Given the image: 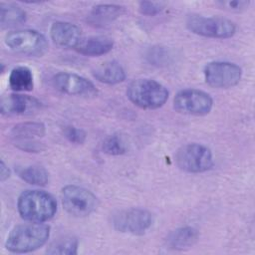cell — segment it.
Instances as JSON below:
<instances>
[{
  "mask_svg": "<svg viewBox=\"0 0 255 255\" xmlns=\"http://www.w3.org/2000/svg\"><path fill=\"white\" fill-rule=\"evenodd\" d=\"M17 208L24 220L43 223L55 216L57 201L52 194L44 190L29 189L20 194Z\"/></svg>",
  "mask_w": 255,
  "mask_h": 255,
  "instance_id": "cell-1",
  "label": "cell"
},
{
  "mask_svg": "<svg viewBox=\"0 0 255 255\" xmlns=\"http://www.w3.org/2000/svg\"><path fill=\"white\" fill-rule=\"evenodd\" d=\"M50 227L39 222L25 223L14 227L5 242L7 250L13 253L32 252L46 244Z\"/></svg>",
  "mask_w": 255,
  "mask_h": 255,
  "instance_id": "cell-2",
  "label": "cell"
},
{
  "mask_svg": "<svg viewBox=\"0 0 255 255\" xmlns=\"http://www.w3.org/2000/svg\"><path fill=\"white\" fill-rule=\"evenodd\" d=\"M167 89L151 79H137L132 81L127 90L128 100L138 108L155 110L162 107L168 99Z\"/></svg>",
  "mask_w": 255,
  "mask_h": 255,
  "instance_id": "cell-3",
  "label": "cell"
},
{
  "mask_svg": "<svg viewBox=\"0 0 255 255\" xmlns=\"http://www.w3.org/2000/svg\"><path fill=\"white\" fill-rule=\"evenodd\" d=\"M61 200L65 210L75 217L89 216L99 206V199L91 190L75 184L62 188Z\"/></svg>",
  "mask_w": 255,
  "mask_h": 255,
  "instance_id": "cell-4",
  "label": "cell"
},
{
  "mask_svg": "<svg viewBox=\"0 0 255 255\" xmlns=\"http://www.w3.org/2000/svg\"><path fill=\"white\" fill-rule=\"evenodd\" d=\"M185 23L191 33L206 38L227 39L236 32L235 23L222 17H206L191 14L186 18Z\"/></svg>",
  "mask_w": 255,
  "mask_h": 255,
  "instance_id": "cell-5",
  "label": "cell"
},
{
  "mask_svg": "<svg viewBox=\"0 0 255 255\" xmlns=\"http://www.w3.org/2000/svg\"><path fill=\"white\" fill-rule=\"evenodd\" d=\"M5 44L11 51L29 57H41L48 50L46 37L32 29L9 32L5 36Z\"/></svg>",
  "mask_w": 255,
  "mask_h": 255,
  "instance_id": "cell-6",
  "label": "cell"
},
{
  "mask_svg": "<svg viewBox=\"0 0 255 255\" xmlns=\"http://www.w3.org/2000/svg\"><path fill=\"white\" fill-rule=\"evenodd\" d=\"M178 168L189 173H199L210 169L213 165L211 150L200 143H187L179 147L175 153Z\"/></svg>",
  "mask_w": 255,
  "mask_h": 255,
  "instance_id": "cell-7",
  "label": "cell"
},
{
  "mask_svg": "<svg viewBox=\"0 0 255 255\" xmlns=\"http://www.w3.org/2000/svg\"><path fill=\"white\" fill-rule=\"evenodd\" d=\"M111 222L119 232L142 235L151 227L153 216L144 208L131 207L114 213Z\"/></svg>",
  "mask_w": 255,
  "mask_h": 255,
  "instance_id": "cell-8",
  "label": "cell"
},
{
  "mask_svg": "<svg viewBox=\"0 0 255 255\" xmlns=\"http://www.w3.org/2000/svg\"><path fill=\"white\" fill-rule=\"evenodd\" d=\"M204 79L207 85L216 89H228L236 86L242 77V69L235 63L214 61L205 65Z\"/></svg>",
  "mask_w": 255,
  "mask_h": 255,
  "instance_id": "cell-9",
  "label": "cell"
},
{
  "mask_svg": "<svg viewBox=\"0 0 255 255\" xmlns=\"http://www.w3.org/2000/svg\"><path fill=\"white\" fill-rule=\"evenodd\" d=\"M213 100L209 94L196 89L179 91L173 99L176 112L188 116H205L210 113Z\"/></svg>",
  "mask_w": 255,
  "mask_h": 255,
  "instance_id": "cell-10",
  "label": "cell"
},
{
  "mask_svg": "<svg viewBox=\"0 0 255 255\" xmlns=\"http://www.w3.org/2000/svg\"><path fill=\"white\" fill-rule=\"evenodd\" d=\"M46 133V127L40 122H24L16 125L11 129V136L15 145L27 152H39L43 143L39 138Z\"/></svg>",
  "mask_w": 255,
  "mask_h": 255,
  "instance_id": "cell-11",
  "label": "cell"
},
{
  "mask_svg": "<svg viewBox=\"0 0 255 255\" xmlns=\"http://www.w3.org/2000/svg\"><path fill=\"white\" fill-rule=\"evenodd\" d=\"M52 83L56 90L70 96L92 97L98 94L95 85L91 81L74 73H57L54 75Z\"/></svg>",
  "mask_w": 255,
  "mask_h": 255,
  "instance_id": "cell-12",
  "label": "cell"
},
{
  "mask_svg": "<svg viewBox=\"0 0 255 255\" xmlns=\"http://www.w3.org/2000/svg\"><path fill=\"white\" fill-rule=\"evenodd\" d=\"M1 113L3 115H31L42 109L43 104L28 95L9 94L1 99Z\"/></svg>",
  "mask_w": 255,
  "mask_h": 255,
  "instance_id": "cell-13",
  "label": "cell"
},
{
  "mask_svg": "<svg viewBox=\"0 0 255 255\" xmlns=\"http://www.w3.org/2000/svg\"><path fill=\"white\" fill-rule=\"evenodd\" d=\"M50 37L61 48H76L82 39L81 29L70 22L56 21L50 27Z\"/></svg>",
  "mask_w": 255,
  "mask_h": 255,
  "instance_id": "cell-14",
  "label": "cell"
},
{
  "mask_svg": "<svg viewBox=\"0 0 255 255\" xmlns=\"http://www.w3.org/2000/svg\"><path fill=\"white\" fill-rule=\"evenodd\" d=\"M113 47L114 41L111 38L107 36H91L82 38L75 50L84 56L97 57L109 53Z\"/></svg>",
  "mask_w": 255,
  "mask_h": 255,
  "instance_id": "cell-15",
  "label": "cell"
},
{
  "mask_svg": "<svg viewBox=\"0 0 255 255\" xmlns=\"http://www.w3.org/2000/svg\"><path fill=\"white\" fill-rule=\"evenodd\" d=\"M199 238L198 231L191 226H182L170 231L165 239L166 246L172 250H184L193 246Z\"/></svg>",
  "mask_w": 255,
  "mask_h": 255,
  "instance_id": "cell-16",
  "label": "cell"
},
{
  "mask_svg": "<svg viewBox=\"0 0 255 255\" xmlns=\"http://www.w3.org/2000/svg\"><path fill=\"white\" fill-rule=\"evenodd\" d=\"M124 13V7L116 4H99L87 17V21L95 27L109 25Z\"/></svg>",
  "mask_w": 255,
  "mask_h": 255,
  "instance_id": "cell-17",
  "label": "cell"
},
{
  "mask_svg": "<svg viewBox=\"0 0 255 255\" xmlns=\"http://www.w3.org/2000/svg\"><path fill=\"white\" fill-rule=\"evenodd\" d=\"M92 74L96 80L108 85H117L125 81L126 72L116 61H109L97 66Z\"/></svg>",
  "mask_w": 255,
  "mask_h": 255,
  "instance_id": "cell-18",
  "label": "cell"
},
{
  "mask_svg": "<svg viewBox=\"0 0 255 255\" xmlns=\"http://www.w3.org/2000/svg\"><path fill=\"white\" fill-rule=\"evenodd\" d=\"M9 86L15 92H29L34 87V77L27 67L14 68L9 75Z\"/></svg>",
  "mask_w": 255,
  "mask_h": 255,
  "instance_id": "cell-19",
  "label": "cell"
},
{
  "mask_svg": "<svg viewBox=\"0 0 255 255\" xmlns=\"http://www.w3.org/2000/svg\"><path fill=\"white\" fill-rule=\"evenodd\" d=\"M17 173L20 178L33 185L44 186L49 182V172L41 165L33 164L19 167L17 169Z\"/></svg>",
  "mask_w": 255,
  "mask_h": 255,
  "instance_id": "cell-20",
  "label": "cell"
},
{
  "mask_svg": "<svg viewBox=\"0 0 255 255\" xmlns=\"http://www.w3.org/2000/svg\"><path fill=\"white\" fill-rule=\"evenodd\" d=\"M0 23L2 28L20 25L26 21V12L12 4H1Z\"/></svg>",
  "mask_w": 255,
  "mask_h": 255,
  "instance_id": "cell-21",
  "label": "cell"
},
{
  "mask_svg": "<svg viewBox=\"0 0 255 255\" xmlns=\"http://www.w3.org/2000/svg\"><path fill=\"white\" fill-rule=\"evenodd\" d=\"M78 246L79 242L75 237H64L51 243L47 248V253L52 255H74L78 253Z\"/></svg>",
  "mask_w": 255,
  "mask_h": 255,
  "instance_id": "cell-22",
  "label": "cell"
},
{
  "mask_svg": "<svg viewBox=\"0 0 255 255\" xmlns=\"http://www.w3.org/2000/svg\"><path fill=\"white\" fill-rule=\"evenodd\" d=\"M103 151L110 155H121L127 151L123 138L118 134H111L103 141Z\"/></svg>",
  "mask_w": 255,
  "mask_h": 255,
  "instance_id": "cell-23",
  "label": "cell"
},
{
  "mask_svg": "<svg viewBox=\"0 0 255 255\" xmlns=\"http://www.w3.org/2000/svg\"><path fill=\"white\" fill-rule=\"evenodd\" d=\"M64 136L72 143L83 144L86 141L87 133L84 129L76 128L74 126H67L63 129Z\"/></svg>",
  "mask_w": 255,
  "mask_h": 255,
  "instance_id": "cell-24",
  "label": "cell"
},
{
  "mask_svg": "<svg viewBox=\"0 0 255 255\" xmlns=\"http://www.w3.org/2000/svg\"><path fill=\"white\" fill-rule=\"evenodd\" d=\"M146 57L152 65H165L168 62V59L170 58V55L168 51L162 47H152L148 53L146 54Z\"/></svg>",
  "mask_w": 255,
  "mask_h": 255,
  "instance_id": "cell-25",
  "label": "cell"
},
{
  "mask_svg": "<svg viewBox=\"0 0 255 255\" xmlns=\"http://www.w3.org/2000/svg\"><path fill=\"white\" fill-rule=\"evenodd\" d=\"M138 10L146 16H155L163 10V4L151 1H141L138 4Z\"/></svg>",
  "mask_w": 255,
  "mask_h": 255,
  "instance_id": "cell-26",
  "label": "cell"
},
{
  "mask_svg": "<svg viewBox=\"0 0 255 255\" xmlns=\"http://www.w3.org/2000/svg\"><path fill=\"white\" fill-rule=\"evenodd\" d=\"M219 4L222 7H225V9L232 10V11H239L247 8L250 2L245 0H236V1H221L219 2Z\"/></svg>",
  "mask_w": 255,
  "mask_h": 255,
  "instance_id": "cell-27",
  "label": "cell"
},
{
  "mask_svg": "<svg viewBox=\"0 0 255 255\" xmlns=\"http://www.w3.org/2000/svg\"><path fill=\"white\" fill-rule=\"evenodd\" d=\"M10 176V170L9 168L6 166L5 162L3 160H1V164H0V178L1 181H5L6 179H8V177Z\"/></svg>",
  "mask_w": 255,
  "mask_h": 255,
  "instance_id": "cell-28",
  "label": "cell"
}]
</instances>
